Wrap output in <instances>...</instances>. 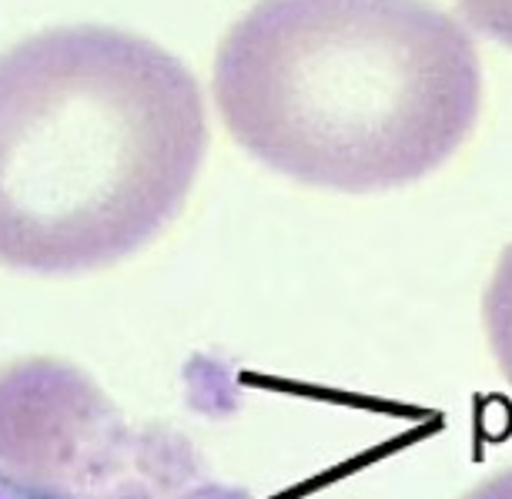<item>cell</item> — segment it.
<instances>
[{"label":"cell","instance_id":"6da1fadb","mask_svg":"<svg viewBox=\"0 0 512 499\" xmlns=\"http://www.w3.org/2000/svg\"><path fill=\"white\" fill-rule=\"evenodd\" d=\"M208 151L195 74L104 24L0 54V265L71 275L134 255L185 205Z\"/></svg>","mask_w":512,"mask_h":499},{"label":"cell","instance_id":"7a4b0ae2","mask_svg":"<svg viewBox=\"0 0 512 499\" xmlns=\"http://www.w3.org/2000/svg\"><path fill=\"white\" fill-rule=\"evenodd\" d=\"M211 88L262 165L362 195L456 155L482 71L466 27L429 0H258L221 37Z\"/></svg>","mask_w":512,"mask_h":499},{"label":"cell","instance_id":"3957f363","mask_svg":"<svg viewBox=\"0 0 512 499\" xmlns=\"http://www.w3.org/2000/svg\"><path fill=\"white\" fill-rule=\"evenodd\" d=\"M0 466L64 499H251L211 476L181 433L131 419L54 355L0 366Z\"/></svg>","mask_w":512,"mask_h":499},{"label":"cell","instance_id":"277c9868","mask_svg":"<svg viewBox=\"0 0 512 499\" xmlns=\"http://www.w3.org/2000/svg\"><path fill=\"white\" fill-rule=\"evenodd\" d=\"M482 325H486L492 359L502 376L512 379V242L499 255L486 295H482Z\"/></svg>","mask_w":512,"mask_h":499},{"label":"cell","instance_id":"5b68a950","mask_svg":"<svg viewBox=\"0 0 512 499\" xmlns=\"http://www.w3.org/2000/svg\"><path fill=\"white\" fill-rule=\"evenodd\" d=\"M456 7L479 34L512 47V0H456Z\"/></svg>","mask_w":512,"mask_h":499},{"label":"cell","instance_id":"8992f818","mask_svg":"<svg viewBox=\"0 0 512 499\" xmlns=\"http://www.w3.org/2000/svg\"><path fill=\"white\" fill-rule=\"evenodd\" d=\"M0 499H64V496L41 483H34V479L0 466Z\"/></svg>","mask_w":512,"mask_h":499},{"label":"cell","instance_id":"52a82bcc","mask_svg":"<svg viewBox=\"0 0 512 499\" xmlns=\"http://www.w3.org/2000/svg\"><path fill=\"white\" fill-rule=\"evenodd\" d=\"M462 499H512V466L499 469L489 479H482L479 486H472Z\"/></svg>","mask_w":512,"mask_h":499}]
</instances>
